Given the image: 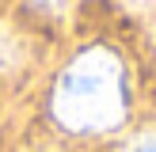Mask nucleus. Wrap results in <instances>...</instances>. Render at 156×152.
Instances as JSON below:
<instances>
[{
	"mask_svg": "<svg viewBox=\"0 0 156 152\" xmlns=\"http://www.w3.org/2000/svg\"><path fill=\"white\" fill-rule=\"evenodd\" d=\"M126 152H156V129H145L126 144Z\"/></svg>",
	"mask_w": 156,
	"mask_h": 152,
	"instance_id": "3",
	"label": "nucleus"
},
{
	"mask_svg": "<svg viewBox=\"0 0 156 152\" xmlns=\"http://www.w3.org/2000/svg\"><path fill=\"white\" fill-rule=\"evenodd\" d=\"M53 118L73 133H103L126 118V72L111 50L95 46L73 57L53 88Z\"/></svg>",
	"mask_w": 156,
	"mask_h": 152,
	"instance_id": "1",
	"label": "nucleus"
},
{
	"mask_svg": "<svg viewBox=\"0 0 156 152\" xmlns=\"http://www.w3.org/2000/svg\"><path fill=\"white\" fill-rule=\"evenodd\" d=\"M27 61V42L15 34V27L0 23V76H12Z\"/></svg>",
	"mask_w": 156,
	"mask_h": 152,
	"instance_id": "2",
	"label": "nucleus"
}]
</instances>
